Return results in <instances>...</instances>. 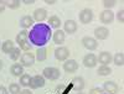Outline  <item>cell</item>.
Returning <instances> with one entry per match:
<instances>
[{
    "instance_id": "cell-1",
    "label": "cell",
    "mask_w": 124,
    "mask_h": 94,
    "mask_svg": "<svg viewBox=\"0 0 124 94\" xmlns=\"http://www.w3.org/2000/svg\"><path fill=\"white\" fill-rule=\"evenodd\" d=\"M29 37H30L31 41H32L34 45L44 46V45L47 43V41L51 37V31L46 25L40 24V25H36L32 29V31L29 34Z\"/></svg>"
},
{
    "instance_id": "cell-2",
    "label": "cell",
    "mask_w": 124,
    "mask_h": 94,
    "mask_svg": "<svg viewBox=\"0 0 124 94\" xmlns=\"http://www.w3.org/2000/svg\"><path fill=\"white\" fill-rule=\"evenodd\" d=\"M29 32H27V30H21L20 32L17 34L16 36V42L19 43V48L20 50H23V51H29L31 48V45L29 43Z\"/></svg>"
},
{
    "instance_id": "cell-3",
    "label": "cell",
    "mask_w": 124,
    "mask_h": 94,
    "mask_svg": "<svg viewBox=\"0 0 124 94\" xmlns=\"http://www.w3.org/2000/svg\"><path fill=\"white\" fill-rule=\"evenodd\" d=\"M42 76L45 79H50V80H57L61 76V72L58 68L56 67H46L42 72Z\"/></svg>"
},
{
    "instance_id": "cell-4",
    "label": "cell",
    "mask_w": 124,
    "mask_h": 94,
    "mask_svg": "<svg viewBox=\"0 0 124 94\" xmlns=\"http://www.w3.org/2000/svg\"><path fill=\"white\" fill-rule=\"evenodd\" d=\"M35 55L31 52H24L20 57V65L23 67H31L35 63Z\"/></svg>"
},
{
    "instance_id": "cell-5",
    "label": "cell",
    "mask_w": 124,
    "mask_h": 94,
    "mask_svg": "<svg viewBox=\"0 0 124 94\" xmlns=\"http://www.w3.org/2000/svg\"><path fill=\"white\" fill-rule=\"evenodd\" d=\"M78 17H79V22L81 24H83V25L89 24L92 20H93V11H92V9H88V7L83 9L79 13Z\"/></svg>"
},
{
    "instance_id": "cell-6",
    "label": "cell",
    "mask_w": 124,
    "mask_h": 94,
    "mask_svg": "<svg viewBox=\"0 0 124 94\" xmlns=\"http://www.w3.org/2000/svg\"><path fill=\"white\" fill-rule=\"evenodd\" d=\"M55 57L57 61H61V62H65L67 61V58L70 57V50L65 46H60L55 50Z\"/></svg>"
},
{
    "instance_id": "cell-7",
    "label": "cell",
    "mask_w": 124,
    "mask_h": 94,
    "mask_svg": "<svg viewBox=\"0 0 124 94\" xmlns=\"http://www.w3.org/2000/svg\"><path fill=\"white\" fill-rule=\"evenodd\" d=\"M46 83V79L44 78V76H40V74H36L34 77H31V80H30V88L31 89H39V88H42Z\"/></svg>"
},
{
    "instance_id": "cell-8",
    "label": "cell",
    "mask_w": 124,
    "mask_h": 94,
    "mask_svg": "<svg viewBox=\"0 0 124 94\" xmlns=\"http://www.w3.org/2000/svg\"><path fill=\"white\" fill-rule=\"evenodd\" d=\"M82 45H83L85 48L89 50V51H94L98 47V42L94 37H91V36H85L82 38Z\"/></svg>"
},
{
    "instance_id": "cell-9",
    "label": "cell",
    "mask_w": 124,
    "mask_h": 94,
    "mask_svg": "<svg viewBox=\"0 0 124 94\" xmlns=\"http://www.w3.org/2000/svg\"><path fill=\"white\" fill-rule=\"evenodd\" d=\"M113 61V56L110 55V52L108 51H103L98 55L97 57V62H99L101 66H108L110 62Z\"/></svg>"
},
{
    "instance_id": "cell-10",
    "label": "cell",
    "mask_w": 124,
    "mask_h": 94,
    "mask_svg": "<svg viewBox=\"0 0 124 94\" xmlns=\"http://www.w3.org/2000/svg\"><path fill=\"white\" fill-rule=\"evenodd\" d=\"M103 90H104V93H109V94H116L118 93V84L114 82V80H107L103 83Z\"/></svg>"
},
{
    "instance_id": "cell-11",
    "label": "cell",
    "mask_w": 124,
    "mask_h": 94,
    "mask_svg": "<svg viewBox=\"0 0 124 94\" xmlns=\"http://www.w3.org/2000/svg\"><path fill=\"white\" fill-rule=\"evenodd\" d=\"M99 20L102 24L104 25H109L113 22V20H114V14H113L110 10H103L99 15Z\"/></svg>"
},
{
    "instance_id": "cell-12",
    "label": "cell",
    "mask_w": 124,
    "mask_h": 94,
    "mask_svg": "<svg viewBox=\"0 0 124 94\" xmlns=\"http://www.w3.org/2000/svg\"><path fill=\"white\" fill-rule=\"evenodd\" d=\"M97 56L94 53H88L83 57V66L87 68H93L97 66Z\"/></svg>"
},
{
    "instance_id": "cell-13",
    "label": "cell",
    "mask_w": 124,
    "mask_h": 94,
    "mask_svg": "<svg viewBox=\"0 0 124 94\" xmlns=\"http://www.w3.org/2000/svg\"><path fill=\"white\" fill-rule=\"evenodd\" d=\"M34 21H37V22H42L47 19V10L44 9V7H39L34 11Z\"/></svg>"
},
{
    "instance_id": "cell-14",
    "label": "cell",
    "mask_w": 124,
    "mask_h": 94,
    "mask_svg": "<svg viewBox=\"0 0 124 94\" xmlns=\"http://www.w3.org/2000/svg\"><path fill=\"white\" fill-rule=\"evenodd\" d=\"M96 40H107L109 37V30L106 26H99L94 30Z\"/></svg>"
},
{
    "instance_id": "cell-15",
    "label": "cell",
    "mask_w": 124,
    "mask_h": 94,
    "mask_svg": "<svg viewBox=\"0 0 124 94\" xmlns=\"http://www.w3.org/2000/svg\"><path fill=\"white\" fill-rule=\"evenodd\" d=\"M78 69V63L76 59H67L63 63V71L67 73H75Z\"/></svg>"
},
{
    "instance_id": "cell-16",
    "label": "cell",
    "mask_w": 124,
    "mask_h": 94,
    "mask_svg": "<svg viewBox=\"0 0 124 94\" xmlns=\"http://www.w3.org/2000/svg\"><path fill=\"white\" fill-rule=\"evenodd\" d=\"M77 22L75 21V20H67V21L63 24V32L68 34V35H72V34H75L76 31H77Z\"/></svg>"
},
{
    "instance_id": "cell-17",
    "label": "cell",
    "mask_w": 124,
    "mask_h": 94,
    "mask_svg": "<svg viewBox=\"0 0 124 94\" xmlns=\"http://www.w3.org/2000/svg\"><path fill=\"white\" fill-rule=\"evenodd\" d=\"M72 86H73V89L76 92H82L86 86V83H85V78L83 77H75L73 79H72Z\"/></svg>"
},
{
    "instance_id": "cell-18",
    "label": "cell",
    "mask_w": 124,
    "mask_h": 94,
    "mask_svg": "<svg viewBox=\"0 0 124 94\" xmlns=\"http://www.w3.org/2000/svg\"><path fill=\"white\" fill-rule=\"evenodd\" d=\"M52 38H54V42L56 43V45H62L65 42V38H66V34L63 32L62 30H56L55 32H54V36H52Z\"/></svg>"
},
{
    "instance_id": "cell-19",
    "label": "cell",
    "mask_w": 124,
    "mask_h": 94,
    "mask_svg": "<svg viewBox=\"0 0 124 94\" xmlns=\"http://www.w3.org/2000/svg\"><path fill=\"white\" fill-rule=\"evenodd\" d=\"M19 24H20V27H23L24 30H26L30 26L34 25V19L31 17V16H29V15H25V16H23L21 19H20V22Z\"/></svg>"
},
{
    "instance_id": "cell-20",
    "label": "cell",
    "mask_w": 124,
    "mask_h": 94,
    "mask_svg": "<svg viewBox=\"0 0 124 94\" xmlns=\"http://www.w3.org/2000/svg\"><path fill=\"white\" fill-rule=\"evenodd\" d=\"M10 73H11L14 77H21L24 74V67L20 63H14L10 67Z\"/></svg>"
},
{
    "instance_id": "cell-21",
    "label": "cell",
    "mask_w": 124,
    "mask_h": 94,
    "mask_svg": "<svg viewBox=\"0 0 124 94\" xmlns=\"http://www.w3.org/2000/svg\"><path fill=\"white\" fill-rule=\"evenodd\" d=\"M48 25H50V27H54V29L58 30L60 26H61V19H60L57 15L50 16V17H48Z\"/></svg>"
},
{
    "instance_id": "cell-22",
    "label": "cell",
    "mask_w": 124,
    "mask_h": 94,
    "mask_svg": "<svg viewBox=\"0 0 124 94\" xmlns=\"http://www.w3.org/2000/svg\"><path fill=\"white\" fill-rule=\"evenodd\" d=\"M15 48V46H14V42L11 40H6V41H4L3 42V45H1V51L4 52V53H10Z\"/></svg>"
},
{
    "instance_id": "cell-23",
    "label": "cell",
    "mask_w": 124,
    "mask_h": 94,
    "mask_svg": "<svg viewBox=\"0 0 124 94\" xmlns=\"http://www.w3.org/2000/svg\"><path fill=\"white\" fill-rule=\"evenodd\" d=\"M35 58H36L37 61H40V62L45 61V59L47 58V50H46V47H39L37 51H36Z\"/></svg>"
},
{
    "instance_id": "cell-24",
    "label": "cell",
    "mask_w": 124,
    "mask_h": 94,
    "mask_svg": "<svg viewBox=\"0 0 124 94\" xmlns=\"http://www.w3.org/2000/svg\"><path fill=\"white\" fill-rule=\"evenodd\" d=\"M112 62H114V65L118 66V67H123V65H124V53L123 52H117V53L113 56Z\"/></svg>"
},
{
    "instance_id": "cell-25",
    "label": "cell",
    "mask_w": 124,
    "mask_h": 94,
    "mask_svg": "<svg viewBox=\"0 0 124 94\" xmlns=\"http://www.w3.org/2000/svg\"><path fill=\"white\" fill-rule=\"evenodd\" d=\"M97 73H98V76H109L112 73V69L109 66H101L97 69Z\"/></svg>"
},
{
    "instance_id": "cell-26",
    "label": "cell",
    "mask_w": 124,
    "mask_h": 94,
    "mask_svg": "<svg viewBox=\"0 0 124 94\" xmlns=\"http://www.w3.org/2000/svg\"><path fill=\"white\" fill-rule=\"evenodd\" d=\"M30 80H31L30 74H23L21 77H20V86L29 87V86H30Z\"/></svg>"
},
{
    "instance_id": "cell-27",
    "label": "cell",
    "mask_w": 124,
    "mask_h": 94,
    "mask_svg": "<svg viewBox=\"0 0 124 94\" xmlns=\"http://www.w3.org/2000/svg\"><path fill=\"white\" fill-rule=\"evenodd\" d=\"M20 52H21V50H20L19 47H15L11 52H10V59H13V61H17L20 58Z\"/></svg>"
},
{
    "instance_id": "cell-28",
    "label": "cell",
    "mask_w": 124,
    "mask_h": 94,
    "mask_svg": "<svg viewBox=\"0 0 124 94\" xmlns=\"http://www.w3.org/2000/svg\"><path fill=\"white\" fill-rule=\"evenodd\" d=\"M9 92H10V94H19L20 92V84H17V83H11V84L9 86V89H8Z\"/></svg>"
},
{
    "instance_id": "cell-29",
    "label": "cell",
    "mask_w": 124,
    "mask_h": 94,
    "mask_svg": "<svg viewBox=\"0 0 124 94\" xmlns=\"http://www.w3.org/2000/svg\"><path fill=\"white\" fill-rule=\"evenodd\" d=\"M20 0H10V1H6V7H9V9H17L19 6H20Z\"/></svg>"
},
{
    "instance_id": "cell-30",
    "label": "cell",
    "mask_w": 124,
    "mask_h": 94,
    "mask_svg": "<svg viewBox=\"0 0 124 94\" xmlns=\"http://www.w3.org/2000/svg\"><path fill=\"white\" fill-rule=\"evenodd\" d=\"M116 5H117L116 0H104V1H103V6L106 7V10H110L112 7H114Z\"/></svg>"
},
{
    "instance_id": "cell-31",
    "label": "cell",
    "mask_w": 124,
    "mask_h": 94,
    "mask_svg": "<svg viewBox=\"0 0 124 94\" xmlns=\"http://www.w3.org/2000/svg\"><path fill=\"white\" fill-rule=\"evenodd\" d=\"M117 19H118V21H119L120 24L124 22V10H123V9H120L119 11H118V14H117Z\"/></svg>"
},
{
    "instance_id": "cell-32",
    "label": "cell",
    "mask_w": 124,
    "mask_h": 94,
    "mask_svg": "<svg viewBox=\"0 0 124 94\" xmlns=\"http://www.w3.org/2000/svg\"><path fill=\"white\" fill-rule=\"evenodd\" d=\"M89 94H104V90H103L102 88L97 87V88H93L89 90Z\"/></svg>"
},
{
    "instance_id": "cell-33",
    "label": "cell",
    "mask_w": 124,
    "mask_h": 94,
    "mask_svg": "<svg viewBox=\"0 0 124 94\" xmlns=\"http://www.w3.org/2000/svg\"><path fill=\"white\" fill-rule=\"evenodd\" d=\"M6 9V1L5 0H0V14H3Z\"/></svg>"
},
{
    "instance_id": "cell-34",
    "label": "cell",
    "mask_w": 124,
    "mask_h": 94,
    "mask_svg": "<svg viewBox=\"0 0 124 94\" xmlns=\"http://www.w3.org/2000/svg\"><path fill=\"white\" fill-rule=\"evenodd\" d=\"M0 94H9V90L4 86H0Z\"/></svg>"
},
{
    "instance_id": "cell-35",
    "label": "cell",
    "mask_w": 124,
    "mask_h": 94,
    "mask_svg": "<svg viewBox=\"0 0 124 94\" xmlns=\"http://www.w3.org/2000/svg\"><path fill=\"white\" fill-rule=\"evenodd\" d=\"M21 3H24V4H26V5H31V4L35 3V0H23Z\"/></svg>"
},
{
    "instance_id": "cell-36",
    "label": "cell",
    "mask_w": 124,
    "mask_h": 94,
    "mask_svg": "<svg viewBox=\"0 0 124 94\" xmlns=\"http://www.w3.org/2000/svg\"><path fill=\"white\" fill-rule=\"evenodd\" d=\"M20 94H32V92H31L30 89H24L20 92Z\"/></svg>"
},
{
    "instance_id": "cell-37",
    "label": "cell",
    "mask_w": 124,
    "mask_h": 94,
    "mask_svg": "<svg viewBox=\"0 0 124 94\" xmlns=\"http://www.w3.org/2000/svg\"><path fill=\"white\" fill-rule=\"evenodd\" d=\"M45 3H47L48 5H52V4H55L57 1H56V0H45Z\"/></svg>"
},
{
    "instance_id": "cell-38",
    "label": "cell",
    "mask_w": 124,
    "mask_h": 94,
    "mask_svg": "<svg viewBox=\"0 0 124 94\" xmlns=\"http://www.w3.org/2000/svg\"><path fill=\"white\" fill-rule=\"evenodd\" d=\"M1 69H3V61L0 59V71H1Z\"/></svg>"
},
{
    "instance_id": "cell-39",
    "label": "cell",
    "mask_w": 124,
    "mask_h": 94,
    "mask_svg": "<svg viewBox=\"0 0 124 94\" xmlns=\"http://www.w3.org/2000/svg\"><path fill=\"white\" fill-rule=\"evenodd\" d=\"M76 94H85L83 92H78V93H76Z\"/></svg>"
},
{
    "instance_id": "cell-40",
    "label": "cell",
    "mask_w": 124,
    "mask_h": 94,
    "mask_svg": "<svg viewBox=\"0 0 124 94\" xmlns=\"http://www.w3.org/2000/svg\"><path fill=\"white\" fill-rule=\"evenodd\" d=\"M0 47H1V46H0Z\"/></svg>"
}]
</instances>
